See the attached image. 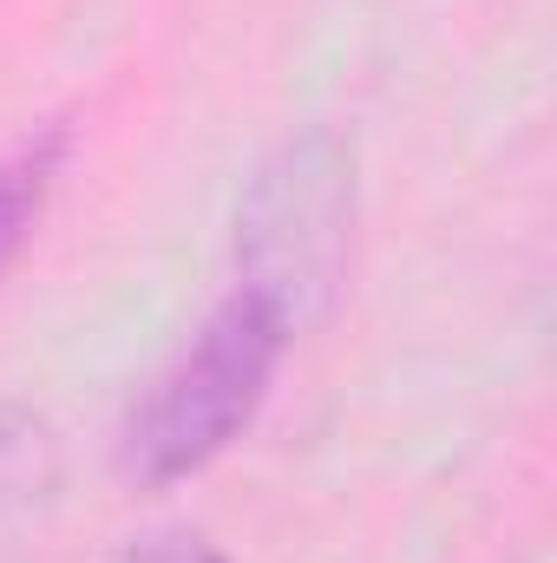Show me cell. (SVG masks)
I'll list each match as a JSON object with an SVG mask.
<instances>
[{
	"instance_id": "1",
	"label": "cell",
	"mask_w": 557,
	"mask_h": 563,
	"mask_svg": "<svg viewBox=\"0 0 557 563\" xmlns=\"http://www.w3.org/2000/svg\"><path fill=\"white\" fill-rule=\"evenodd\" d=\"M288 321L250 288H230V301L197 328V341L151 380L132 420L119 432V472L132 485H177L223 459L256 407L270 400L282 354H288Z\"/></svg>"
},
{
	"instance_id": "2",
	"label": "cell",
	"mask_w": 557,
	"mask_h": 563,
	"mask_svg": "<svg viewBox=\"0 0 557 563\" xmlns=\"http://www.w3.org/2000/svg\"><path fill=\"white\" fill-rule=\"evenodd\" d=\"M354 256V151L341 132L308 125L276 144L237 210V288L270 301L288 334L321 321Z\"/></svg>"
},
{
	"instance_id": "3",
	"label": "cell",
	"mask_w": 557,
	"mask_h": 563,
	"mask_svg": "<svg viewBox=\"0 0 557 563\" xmlns=\"http://www.w3.org/2000/svg\"><path fill=\"white\" fill-rule=\"evenodd\" d=\"M59 164H66V132H40L0 157V276L20 263L26 236L40 230L46 197L59 184Z\"/></svg>"
},
{
	"instance_id": "4",
	"label": "cell",
	"mask_w": 557,
	"mask_h": 563,
	"mask_svg": "<svg viewBox=\"0 0 557 563\" xmlns=\"http://www.w3.org/2000/svg\"><path fill=\"white\" fill-rule=\"evenodd\" d=\"M53 492V432L26 407H0V531Z\"/></svg>"
},
{
	"instance_id": "5",
	"label": "cell",
	"mask_w": 557,
	"mask_h": 563,
	"mask_svg": "<svg viewBox=\"0 0 557 563\" xmlns=\"http://www.w3.org/2000/svg\"><path fill=\"white\" fill-rule=\"evenodd\" d=\"M112 563H230L217 544L190 538V531H151V538H132Z\"/></svg>"
}]
</instances>
